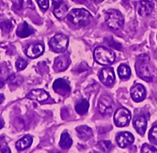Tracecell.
Segmentation results:
<instances>
[{"mask_svg": "<svg viewBox=\"0 0 157 153\" xmlns=\"http://www.w3.org/2000/svg\"><path fill=\"white\" fill-rule=\"evenodd\" d=\"M68 20L76 27L87 26L91 20L90 13L84 9H74L67 14Z\"/></svg>", "mask_w": 157, "mask_h": 153, "instance_id": "1", "label": "cell"}, {"mask_svg": "<svg viewBox=\"0 0 157 153\" xmlns=\"http://www.w3.org/2000/svg\"><path fill=\"white\" fill-rule=\"evenodd\" d=\"M136 71L139 78L145 80L146 82H152L153 76L151 69L149 65V57L147 54H141L137 58L135 64Z\"/></svg>", "mask_w": 157, "mask_h": 153, "instance_id": "2", "label": "cell"}, {"mask_svg": "<svg viewBox=\"0 0 157 153\" xmlns=\"http://www.w3.org/2000/svg\"><path fill=\"white\" fill-rule=\"evenodd\" d=\"M94 59L100 65L108 66L115 62L116 55L113 51L105 47L100 46V47H97L94 51Z\"/></svg>", "mask_w": 157, "mask_h": 153, "instance_id": "3", "label": "cell"}, {"mask_svg": "<svg viewBox=\"0 0 157 153\" xmlns=\"http://www.w3.org/2000/svg\"><path fill=\"white\" fill-rule=\"evenodd\" d=\"M105 24L111 29L119 30L124 24V18L119 10L111 9L105 11Z\"/></svg>", "mask_w": 157, "mask_h": 153, "instance_id": "4", "label": "cell"}, {"mask_svg": "<svg viewBox=\"0 0 157 153\" xmlns=\"http://www.w3.org/2000/svg\"><path fill=\"white\" fill-rule=\"evenodd\" d=\"M69 44V38L63 34H56L50 40V49L55 53H63L67 50Z\"/></svg>", "mask_w": 157, "mask_h": 153, "instance_id": "5", "label": "cell"}, {"mask_svg": "<svg viewBox=\"0 0 157 153\" xmlns=\"http://www.w3.org/2000/svg\"><path fill=\"white\" fill-rule=\"evenodd\" d=\"M132 115L131 112L126 108H120L114 115V122L118 127H125L130 123Z\"/></svg>", "mask_w": 157, "mask_h": 153, "instance_id": "6", "label": "cell"}, {"mask_svg": "<svg viewBox=\"0 0 157 153\" xmlns=\"http://www.w3.org/2000/svg\"><path fill=\"white\" fill-rule=\"evenodd\" d=\"M113 106H114L113 101L111 100L109 96L104 95L99 99L98 109H99V112L102 115H104V116L111 115L113 112Z\"/></svg>", "mask_w": 157, "mask_h": 153, "instance_id": "7", "label": "cell"}, {"mask_svg": "<svg viewBox=\"0 0 157 153\" xmlns=\"http://www.w3.org/2000/svg\"><path fill=\"white\" fill-rule=\"evenodd\" d=\"M99 79L106 87H112L115 83V73L111 67L103 69L99 73Z\"/></svg>", "mask_w": 157, "mask_h": 153, "instance_id": "8", "label": "cell"}, {"mask_svg": "<svg viewBox=\"0 0 157 153\" xmlns=\"http://www.w3.org/2000/svg\"><path fill=\"white\" fill-rule=\"evenodd\" d=\"M116 141L119 145L120 147L121 148H126L129 146H131L134 141H135V137L131 132H120L117 134L116 137Z\"/></svg>", "mask_w": 157, "mask_h": 153, "instance_id": "9", "label": "cell"}, {"mask_svg": "<svg viewBox=\"0 0 157 153\" xmlns=\"http://www.w3.org/2000/svg\"><path fill=\"white\" fill-rule=\"evenodd\" d=\"M54 6V14L58 19H64L68 14V8L63 0H52Z\"/></svg>", "mask_w": 157, "mask_h": 153, "instance_id": "10", "label": "cell"}, {"mask_svg": "<svg viewBox=\"0 0 157 153\" xmlns=\"http://www.w3.org/2000/svg\"><path fill=\"white\" fill-rule=\"evenodd\" d=\"M53 89L56 93L59 95H66L71 91L69 82L63 78L56 79L53 84Z\"/></svg>", "mask_w": 157, "mask_h": 153, "instance_id": "11", "label": "cell"}, {"mask_svg": "<svg viewBox=\"0 0 157 153\" xmlns=\"http://www.w3.org/2000/svg\"><path fill=\"white\" fill-rule=\"evenodd\" d=\"M130 92L132 99L136 103H140L146 98V89L143 87V85L141 84H136L135 86H133Z\"/></svg>", "mask_w": 157, "mask_h": 153, "instance_id": "12", "label": "cell"}, {"mask_svg": "<svg viewBox=\"0 0 157 153\" xmlns=\"http://www.w3.org/2000/svg\"><path fill=\"white\" fill-rule=\"evenodd\" d=\"M70 63H71V60L68 55H66V54L59 55L58 58H56V59L54 61V69L58 73L64 72L69 67Z\"/></svg>", "mask_w": 157, "mask_h": 153, "instance_id": "13", "label": "cell"}, {"mask_svg": "<svg viewBox=\"0 0 157 153\" xmlns=\"http://www.w3.org/2000/svg\"><path fill=\"white\" fill-rule=\"evenodd\" d=\"M44 51V47L41 43H33L28 45V47L25 49V54L28 58H37L40 57Z\"/></svg>", "mask_w": 157, "mask_h": 153, "instance_id": "14", "label": "cell"}, {"mask_svg": "<svg viewBox=\"0 0 157 153\" xmlns=\"http://www.w3.org/2000/svg\"><path fill=\"white\" fill-rule=\"evenodd\" d=\"M26 98L40 103H44L49 99V94L44 89H33L27 94Z\"/></svg>", "mask_w": 157, "mask_h": 153, "instance_id": "15", "label": "cell"}, {"mask_svg": "<svg viewBox=\"0 0 157 153\" xmlns=\"http://www.w3.org/2000/svg\"><path fill=\"white\" fill-rule=\"evenodd\" d=\"M154 8L153 2L150 0H141L138 5V14L140 16H146L152 12Z\"/></svg>", "mask_w": 157, "mask_h": 153, "instance_id": "16", "label": "cell"}, {"mask_svg": "<svg viewBox=\"0 0 157 153\" xmlns=\"http://www.w3.org/2000/svg\"><path fill=\"white\" fill-rule=\"evenodd\" d=\"M134 127L136 131L140 134V135H144L146 129H147V120L144 116H137L134 119Z\"/></svg>", "mask_w": 157, "mask_h": 153, "instance_id": "17", "label": "cell"}, {"mask_svg": "<svg viewBox=\"0 0 157 153\" xmlns=\"http://www.w3.org/2000/svg\"><path fill=\"white\" fill-rule=\"evenodd\" d=\"M34 32H35V29L33 28V27H31L30 25H28V24L25 22L21 24L16 30V34L20 38H27L30 35L34 34Z\"/></svg>", "mask_w": 157, "mask_h": 153, "instance_id": "18", "label": "cell"}, {"mask_svg": "<svg viewBox=\"0 0 157 153\" xmlns=\"http://www.w3.org/2000/svg\"><path fill=\"white\" fill-rule=\"evenodd\" d=\"M33 142V138L30 135H25L23 138H21L20 140L16 142V148L18 150H24L28 148Z\"/></svg>", "mask_w": 157, "mask_h": 153, "instance_id": "19", "label": "cell"}, {"mask_svg": "<svg viewBox=\"0 0 157 153\" xmlns=\"http://www.w3.org/2000/svg\"><path fill=\"white\" fill-rule=\"evenodd\" d=\"M76 132L79 135V137L83 140H88L92 136V131L88 126H79L76 128Z\"/></svg>", "mask_w": 157, "mask_h": 153, "instance_id": "20", "label": "cell"}, {"mask_svg": "<svg viewBox=\"0 0 157 153\" xmlns=\"http://www.w3.org/2000/svg\"><path fill=\"white\" fill-rule=\"evenodd\" d=\"M131 73L130 67L125 64H122L118 68V74L121 80H128L131 77Z\"/></svg>", "mask_w": 157, "mask_h": 153, "instance_id": "21", "label": "cell"}, {"mask_svg": "<svg viewBox=\"0 0 157 153\" xmlns=\"http://www.w3.org/2000/svg\"><path fill=\"white\" fill-rule=\"evenodd\" d=\"M89 107H90V103H89L88 100L83 99L75 104V111L79 115H84L88 112Z\"/></svg>", "mask_w": 157, "mask_h": 153, "instance_id": "22", "label": "cell"}, {"mask_svg": "<svg viewBox=\"0 0 157 153\" xmlns=\"http://www.w3.org/2000/svg\"><path fill=\"white\" fill-rule=\"evenodd\" d=\"M72 144H73V140H72V138L70 137L69 133L63 132V133L61 134L60 141H59V146H60V147L63 148V149H68V148L71 147Z\"/></svg>", "mask_w": 157, "mask_h": 153, "instance_id": "23", "label": "cell"}, {"mask_svg": "<svg viewBox=\"0 0 157 153\" xmlns=\"http://www.w3.org/2000/svg\"><path fill=\"white\" fill-rule=\"evenodd\" d=\"M7 82H8V84L10 85V86L18 87V86L21 85V83L23 82V78H22L20 75L12 74V75H10V76H8Z\"/></svg>", "mask_w": 157, "mask_h": 153, "instance_id": "24", "label": "cell"}, {"mask_svg": "<svg viewBox=\"0 0 157 153\" xmlns=\"http://www.w3.org/2000/svg\"><path fill=\"white\" fill-rule=\"evenodd\" d=\"M98 147H99L100 149H101L102 151H104V152H109L113 148L112 143L110 141H106V140H105V141H100L98 143Z\"/></svg>", "mask_w": 157, "mask_h": 153, "instance_id": "25", "label": "cell"}, {"mask_svg": "<svg viewBox=\"0 0 157 153\" xmlns=\"http://www.w3.org/2000/svg\"><path fill=\"white\" fill-rule=\"evenodd\" d=\"M149 140H150L152 144L157 145V125L153 126V127L151 128V130L150 131V133H149Z\"/></svg>", "mask_w": 157, "mask_h": 153, "instance_id": "26", "label": "cell"}, {"mask_svg": "<svg viewBox=\"0 0 157 153\" xmlns=\"http://www.w3.org/2000/svg\"><path fill=\"white\" fill-rule=\"evenodd\" d=\"M9 76V69L5 64H0V81L7 79Z\"/></svg>", "mask_w": 157, "mask_h": 153, "instance_id": "27", "label": "cell"}, {"mask_svg": "<svg viewBox=\"0 0 157 153\" xmlns=\"http://www.w3.org/2000/svg\"><path fill=\"white\" fill-rule=\"evenodd\" d=\"M0 28L2 29V31H4L6 33H9L11 30V28H12V24L9 20L3 21V22L0 23Z\"/></svg>", "mask_w": 157, "mask_h": 153, "instance_id": "28", "label": "cell"}, {"mask_svg": "<svg viewBox=\"0 0 157 153\" xmlns=\"http://www.w3.org/2000/svg\"><path fill=\"white\" fill-rule=\"evenodd\" d=\"M15 66H16L17 71L21 72V71H24V69L26 68V66H27V62H26V60H25L24 58H19L17 59V61H16Z\"/></svg>", "mask_w": 157, "mask_h": 153, "instance_id": "29", "label": "cell"}, {"mask_svg": "<svg viewBox=\"0 0 157 153\" xmlns=\"http://www.w3.org/2000/svg\"><path fill=\"white\" fill-rule=\"evenodd\" d=\"M142 153H157V149L151 145H144L141 148Z\"/></svg>", "mask_w": 157, "mask_h": 153, "instance_id": "30", "label": "cell"}, {"mask_svg": "<svg viewBox=\"0 0 157 153\" xmlns=\"http://www.w3.org/2000/svg\"><path fill=\"white\" fill-rule=\"evenodd\" d=\"M38 5L42 10H47L49 7V0H36Z\"/></svg>", "mask_w": 157, "mask_h": 153, "instance_id": "31", "label": "cell"}, {"mask_svg": "<svg viewBox=\"0 0 157 153\" xmlns=\"http://www.w3.org/2000/svg\"><path fill=\"white\" fill-rule=\"evenodd\" d=\"M108 45H109L110 47H112V48L117 49V50H121V45L120 43H116V41L114 40L113 39H110L108 40Z\"/></svg>", "mask_w": 157, "mask_h": 153, "instance_id": "32", "label": "cell"}, {"mask_svg": "<svg viewBox=\"0 0 157 153\" xmlns=\"http://www.w3.org/2000/svg\"><path fill=\"white\" fill-rule=\"evenodd\" d=\"M3 127H4V121L1 118H0V130H1Z\"/></svg>", "mask_w": 157, "mask_h": 153, "instance_id": "33", "label": "cell"}, {"mask_svg": "<svg viewBox=\"0 0 157 153\" xmlns=\"http://www.w3.org/2000/svg\"><path fill=\"white\" fill-rule=\"evenodd\" d=\"M4 101V96L2 94H0V104H1Z\"/></svg>", "mask_w": 157, "mask_h": 153, "instance_id": "34", "label": "cell"}, {"mask_svg": "<svg viewBox=\"0 0 157 153\" xmlns=\"http://www.w3.org/2000/svg\"><path fill=\"white\" fill-rule=\"evenodd\" d=\"M3 87H4V82L0 81V88H3Z\"/></svg>", "mask_w": 157, "mask_h": 153, "instance_id": "35", "label": "cell"}, {"mask_svg": "<svg viewBox=\"0 0 157 153\" xmlns=\"http://www.w3.org/2000/svg\"><path fill=\"white\" fill-rule=\"evenodd\" d=\"M93 1H95V2H98V3H100V2H103L104 0H93Z\"/></svg>", "mask_w": 157, "mask_h": 153, "instance_id": "36", "label": "cell"}, {"mask_svg": "<svg viewBox=\"0 0 157 153\" xmlns=\"http://www.w3.org/2000/svg\"><path fill=\"white\" fill-rule=\"evenodd\" d=\"M19 4H20V7H22V5H23V0H19Z\"/></svg>", "mask_w": 157, "mask_h": 153, "instance_id": "37", "label": "cell"}, {"mask_svg": "<svg viewBox=\"0 0 157 153\" xmlns=\"http://www.w3.org/2000/svg\"><path fill=\"white\" fill-rule=\"evenodd\" d=\"M0 4H1V0H0Z\"/></svg>", "mask_w": 157, "mask_h": 153, "instance_id": "38", "label": "cell"}]
</instances>
